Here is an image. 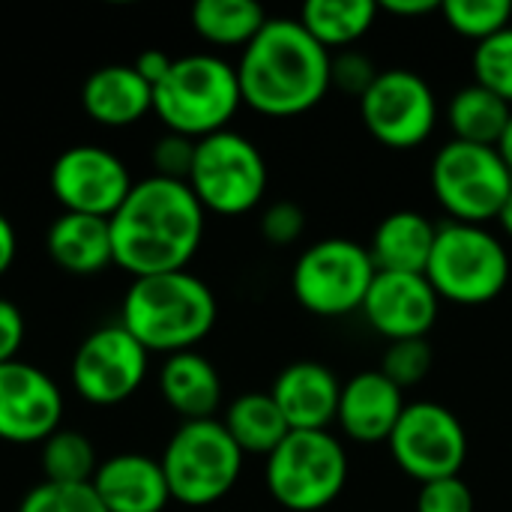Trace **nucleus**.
Here are the masks:
<instances>
[{"label": "nucleus", "mask_w": 512, "mask_h": 512, "mask_svg": "<svg viewBox=\"0 0 512 512\" xmlns=\"http://www.w3.org/2000/svg\"><path fill=\"white\" fill-rule=\"evenodd\" d=\"M189 18L192 30L219 48H246L267 24V12L255 0H198Z\"/></svg>", "instance_id": "obj_27"}, {"label": "nucleus", "mask_w": 512, "mask_h": 512, "mask_svg": "<svg viewBox=\"0 0 512 512\" xmlns=\"http://www.w3.org/2000/svg\"><path fill=\"white\" fill-rule=\"evenodd\" d=\"M222 426L243 450V456H270L291 435V426L270 393H246L234 399Z\"/></svg>", "instance_id": "obj_25"}, {"label": "nucleus", "mask_w": 512, "mask_h": 512, "mask_svg": "<svg viewBox=\"0 0 512 512\" xmlns=\"http://www.w3.org/2000/svg\"><path fill=\"white\" fill-rule=\"evenodd\" d=\"M63 420V393L51 375L24 360L0 366V441L42 444Z\"/></svg>", "instance_id": "obj_15"}, {"label": "nucleus", "mask_w": 512, "mask_h": 512, "mask_svg": "<svg viewBox=\"0 0 512 512\" xmlns=\"http://www.w3.org/2000/svg\"><path fill=\"white\" fill-rule=\"evenodd\" d=\"M330 57L297 18H267L237 63L243 105L267 117L312 111L333 90Z\"/></svg>", "instance_id": "obj_2"}, {"label": "nucleus", "mask_w": 512, "mask_h": 512, "mask_svg": "<svg viewBox=\"0 0 512 512\" xmlns=\"http://www.w3.org/2000/svg\"><path fill=\"white\" fill-rule=\"evenodd\" d=\"M243 459V450L234 444L222 420H195L171 435L159 465L171 501L183 507H210L237 486Z\"/></svg>", "instance_id": "obj_6"}, {"label": "nucleus", "mask_w": 512, "mask_h": 512, "mask_svg": "<svg viewBox=\"0 0 512 512\" xmlns=\"http://www.w3.org/2000/svg\"><path fill=\"white\" fill-rule=\"evenodd\" d=\"M306 216L303 207L294 201H276L261 213V237L270 246H291L303 237Z\"/></svg>", "instance_id": "obj_36"}, {"label": "nucleus", "mask_w": 512, "mask_h": 512, "mask_svg": "<svg viewBox=\"0 0 512 512\" xmlns=\"http://www.w3.org/2000/svg\"><path fill=\"white\" fill-rule=\"evenodd\" d=\"M195 144L192 138L186 135H162L156 144H153V153H150V162H153V174L156 177H165V180H180L186 183L189 180V171H192V159H195Z\"/></svg>", "instance_id": "obj_34"}, {"label": "nucleus", "mask_w": 512, "mask_h": 512, "mask_svg": "<svg viewBox=\"0 0 512 512\" xmlns=\"http://www.w3.org/2000/svg\"><path fill=\"white\" fill-rule=\"evenodd\" d=\"M360 117L378 144L414 150L435 132L438 99L423 75L411 69H381L360 96Z\"/></svg>", "instance_id": "obj_12"}, {"label": "nucleus", "mask_w": 512, "mask_h": 512, "mask_svg": "<svg viewBox=\"0 0 512 512\" xmlns=\"http://www.w3.org/2000/svg\"><path fill=\"white\" fill-rule=\"evenodd\" d=\"M240 105L237 66L219 54L174 57L165 78L153 87V114L168 132L192 141L228 129Z\"/></svg>", "instance_id": "obj_4"}, {"label": "nucleus", "mask_w": 512, "mask_h": 512, "mask_svg": "<svg viewBox=\"0 0 512 512\" xmlns=\"http://www.w3.org/2000/svg\"><path fill=\"white\" fill-rule=\"evenodd\" d=\"M204 207L180 180L144 177L111 222L114 264L132 279L186 270L204 240Z\"/></svg>", "instance_id": "obj_1"}, {"label": "nucleus", "mask_w": 512, "mask_h": 512, "mask_svg": "<svg viewBox=\"0 0 512 512\" xmlns=\"http://www.w3.org/2000/svg\"><path fill=\"white\" fill-rule=\"evenodd\" d=\"M510 255L486 225L444 222L438 225L426 279L441 300L459 306H483L504 294L510 282Z\"/></svg>", "instance_id": "obj_5"}, {"label": "nucleus", "mask_w": 512, "mask_h": 512, "mask_svg": "<svg viewBox=\"0 0 512 512\" xmlns=\"http://www.w3.org/2000/svg\"><path fill=\"white\" fill-rule=\"evenodd\" d=\"M24 345V315L12 300L0 297V366L18 360Z\"/></svg>", "instance_id": "obj_37"}, {"label": "nucleus", "mask_w": 512, "mask_h": 512, "mask_svg": "<svg viewBox=\"0 0 512 512\" xmlns=\"http://www.w3.org/2000/svg\"><path fill=\"white\" fill-rule=\"evenodd\" d=\"M267 162L261 150L240 132L222 129L195 144L186 186L204 213L243 216L255 210L267 192Z\"/></svg>", "instance_id": "obj_8"}, {"label": "nucleus", "mask_w": 512, "mask_h": 512, "mask_svg": "<svg viewBox=\"0 0 512 512\" xmlns=\"http://www.w3.org/2000/svg\"><path fill=\"white\" fill-rule=\"evenodd\" d=\"M219 306L204 279L189 270L132 279L120 306V327L147 354L195 351L216 324Z\"/></svg>", "instance_id": "obj_3"}, {"label": "nucleus", "mask_w": 512, "mask_h": 512, "mask_svg": "<svg viewBox=\"0 0 512 512\" xmlns=\"http://www.w3.org/2000/svg\"><path fill=\"white\" fill-rule=\"evenodd\" d=\"M378 72L381 69L372 63V57H366L363 51H354V48L330 57V87H339V90L357 96V102L372 87Z\"/></svg>", "instance_id": "obj_33"}, {"label": "nucleus", "mask_w": 512, "mask_h": 512, "mask_svg": "<svg viewBox=\"0 0 512 512\" xmlns=\"http://www.w3.org/2000/svg\"><path fill=\"white\" fill-rule=\"evenodd\" d=\"M375 276L378 270L369 246L345 237H327L297 258L291 288L306 312L318 318H342L363 309Z\"/></svg>", "instance_id": "obj_10"}, {"label": "nucleus", "mask_w": 512, "mask_h": 512, "mask_svg": "<svg viewBox=\"0 0 512 512\" xmlns=\"http://www.w3.org/2000/svg\"><path fill=\"white\" fill-rule=\"evenodd\" d=\"M48 183L63 213L99 219H111L135 186L126 162L96 144H75L63 150L51 165Z\"/></svg>", "instance_id": "obj_14"}, {"label": "nucleus", "mask_w": 512, "mask_h": 512, "mask_svg": "<svg viewBox=\"0 0 512 512\" xmlns=\"http://www.w3.org/2000/svg\"><path fill=\"white\" fill-rule=\"evenodd\" d=\"M51 261L72 276H93L114 264L111 222L84 213H63L45 234Z\"/></svg>", "instance_id": "obj_22"}, {"label": "nucleus", "mask_w": 512, "mask_h": 512, "mask_svg": "<svg viewBox=\"0 0 512 512\" xmlns=\"http://www.w3.org/2000/svg\"><path fill=\"white\" fill-rule=\"evenodd\" d=\"M270 396L291 432H327L339 414L342 384L327 366L315 360H297L279 372Z\"/></svg>", "instance_id": "obj_18"}, {"label": "nucleus", "mask_w": 512, "mask_h": 512, "mask_svg": "<svg viewBox=\"0 0 512 512\" xmlns=\"http://www.w3.org/2000/svg\"><path fill=\"white\" fill-rule=\"evenodd\" d=\"M474 81L512 108V24L474 48Z\"/></svg>", "instance_id": "obj_30"}, {"label": "nucleus", "mask_w": 512, "mask_h": 512, "mask_svg": "<svg viewBox=\"0 0 512 512\" xmlns=\"http://www.w3.org/2000/svg\"><path fill=\"white\" fill-rule=\"evenodd\" d=\"M438 225L417 210L384 216L369 240V255L378 273H423L435 249Z\"/></svg>", "instance_id": "obj_23"}, {"label": "nucleus", "mask_w": 512, "mask_h": 512, "mask_svg": "<svg viewBox=\"0 0 512 512\" xmlns=\"http://www.w3.org/2000/svg\"><path fill=\"white\" fill-rule=\"evenodd\" d=\"M432 369V345L426 339H402L390 342L381 360V372L405 393L408 387L420 384Z\"/></svg>", "instance_id": "obj_32"}, {"label": "nucleus", "mask_w": 512, "mask_h": 512, "mask_svg": "<svg viewBox=\"0 0 512 512\" xmlns=\"http://www.w3.org/2000/svg\"><path fill=\"white\" fill-rule=\"evenodd\" d=\"M150 354L117 324L93 330L72 357V387L90 405H120L147 378Z\"/></svg>", "instance_id": "obj_13"}, {"label": "nucleus", "mask_w": 512, "mask_h": 512, "mask_svg": "<svg viewBox=\"0 0 512 512\" xmlns=\"http://www.w3.org/2000/svg\"><path fill=\"white\" fill-rule=\"evenodd\" d=\"M498 153H501V159L507 162V168L512 171V117L507 132H504V138H501V144H498Z\"/></svg>", "instance_id": "obj_41"}, {"label": "nucleus", "mask_w": 512, "mask_h": 512, "mask_svg": "<svg viewBox=\"0 0 512 512\" xmlns=\"http://www.w3.org/2000/svg\"><path fill=\"white\" fill-rule=\"evenodd\" d=\"M39 468L45 474V483L60 486H90L99 468L96 447L84 432L75 429H57L48 441L39 444Z\"/></svg>", "instance_id": "obj_28"}, {"label": "nucleus", "mask_w": 512, "mask_h": 512, "mask_svg": "<svg viewBox=\"0 0 512 512\" xmlns=\"http://www.w3.org/2000/svg\"><path fill=\"white\" fill-rule=\"evenodd\" d=\"M378 9L396 18H420V15L441 12V0H384L378 3Z\"/></svg>", "instance_id": "obj_39"}, {"label": "nucleus", "mask_w": 512, "mask_h": 512, "mask_svg": "<svg viewBox=\"0 0 512 512\" xmlns=\"http://www.w3.org/2000/svg\"><path fill=\"white\" fill-rule=\"evenodd\" d=\"M90 486L108 512H162L171 504L159 459L141 453H120L99 462Z\"/></svg>", "instance_id": "obj_19"}, {"label": "nucleus", "mask_w": 512, "mask_h": 512, "mask_svg": "<svg viewBox=\"0 0 512 512\" xmlns=\"http://www.w3.org/2000/svg\"><path fill=\"white\" fill-rule=\"evenodd\" d=\"M405 408V393L381 369L360 372L342 384L336 423L357 444H384L399 426Z\"/></svg>", "instance_id": "obj_17"}, {"label": "nucleus", "mask_w": 512, "mask_h": 512, "mask_svg": "<svg viewBox=\"0 0 512 512\" xmlns=\"http://www.w3.org/2000/svg\"><path fill=\"white\" fill-rule=\"evenodd\" d=\"M432 192L447 210L450 222L486 225L498 219L512 192V171L498 147H480L465 141H447L432 159Z\"/></svg>", "instance_id": "obj_9"}, {"label": "nucleus", "mask_w": 512, "mask_h": 512, "mask_svg": "<svg viewBox=\"0 0 512 512\" xmlns=\"http://www.w3.org/2000/svg\"><path fill=\"white\" fill-rule=\"evenodd\" d=\"M360 312L387 342L426 339L438 321L441 297L423 273H378Z\"/></svg>", "instance_id": "obj_16"}, {"label": "nucleus", "mask_w": 512, "mask_h": 512, "mask_svg": "<svg viewBox=\"0 0 512 512\" xmlns=\"http://www.w3.org/2000/svg\"><path fill=\"white\" fill-rule=\"evenodd\" d=\"M18 512H108L102 507L93 486H60V483H39L33 486Z\"/></svg>", "instance_id": "obj_31"}, {"label": "nucleus", "mask_w": 512, "mask_h": 512, "mask_svg": "<svg viewBox=\"0 0 512 512\" xmlns=\"http://www.w3.org/2000/svg\"><path fill=\"white\" fill-rule=\"evenodd\" d=\"M387 444L402 474L420 486L459 477L468 459V432L441 402H411Z\"/></svg>", "instance_id": "obj_11"}, {"label": "nucleus", "mask_w": 512, "mask_h": 512, "mask_svg": "<svg viewBox=\"0 0 512 512\" xmlns=\"http://www.w3.org/2000/svg\"><path fill=\"white\" fill-rule=\"evenodd\" d=\"M498 222H501L504 234L512 240V192L507 195V201H504V207H501V213H498Z\"/></svg>", "instance_id": "obj_42"}, {"label": "nucleus", "mask_w": 512, "mask_h": 512, "mask_svg": "<svg viewBox=\"0 0 512 512\" xmlns=\"http://www.w3.org/2000/svg\"><path fill=\"white\" fill-rule=\"evenodd\" d=\"M417 512H474V492L462 477L423 483L417 495Z\"/></svg>", "instance_id": "obj_35"}, {"label": "nucleus", "mask_w": 512, "mask_h": 512, "mask_svg": "<svg viewBox=\"0 0 512 512\" xmlns=\"http://www.w3.org/2000/svg\"><path fill=\"white\" fill-rule=\"evenodd\" d=\"M159 393L183 423L216 420L222 405V378L204 354L183 351L165 357L159 369Z\"/></svg>", "instance_id": "obj_21"}, {"label": "nucleus", "mask_w": 512, "mask_h": 512, "mask_svg": "<svg viewBox=\"0 0 512 512\" xmlns=\"http://www.w3.org/2000/svg\"><path fill=\"white\" fill-rule=\"evenodd\" d=\"M378 12L381 9L375 0H309L297 21L333 54L357 45L375 27Z\"/></svg>", "instance_id": "obj_24"}, {"label": "nucleus", "mask_w": 512, "mask_h": 512, "mask_svg": "<svg viewBox=\"0 0 512 512\" xmlns=\"http://www.w3.org/2000/svg\"><path fill=\"white\" fill-rule=\"evenodd\" d=\"M510 117V105L492 90L480 87L477 81L462 87L447 105L453 138L465 144H480V147H498L510 126Z\"/></svg>", "instance_id": "obj_26"}, {"label": "nucleus", "mask_w": 512, "mask_h": 512, "mask_svg": "<svg viewBox=\"0 0 512 512\" xmlns=\"http://www.w3.org/2000/svg\"><path fill=\"white\" fill-rule=\"evenodd\" d=\"M441 15L453 33L474 39L480 45L510 27L512 3L510 0H447L441 3Z\"/></svg>", "instance_id": "obj_29"}, {"label": "nucleus", "mask_w": 512, "mask_h": 512, "mask_svg": "<svg viewBox=\"0 0 512 512\" xmlns=\"http://www.w3.org/2000/svg\"><path fill=\"white\" fill-rule=\"evenodd\" d=\"M15 255H18V237H15V228H12V222L0 213V276L15 264Z\"/></svg>", "instance_id": "obj_40"}, {"label": "nucleus", "mask_w": 512, "mask_h": 512, "mask_svg": "<svg viewBox=\"0 0 512 512\" xmlns=\"http://www.w3.org/2000/svg\"><path fill=\"white\" fill-rule=\"evenodd\" d=\"M81 108L99 126L126 129L153 111V87L132 63H108L87 75L81 87Z\"/></svg>", "instance_id": "obj_20"}, {"label": "nucleus", "mask_w": 512, "mask_h": 512, "mask_svg": "<svg viewBox=\"0 0 512 512\" xmlns=\"http://www.w3.org/2000/svg\"><path fill=\"white\" fill-rule=\"evenodd\" d=\"M264 480L273 501L288 512L324 510L345 492V447L330 432H291L267 456Z\"/></svg>", "instance_id": "obj_7"}, {"label": "nucleus", "mask_w": 512, "mask_h": 512, "mask_svg": "<svg viewBox=\"0 0 512 512\" xmlns=\"http://www.w3.org/2000/svg\"><path fill=\"white\" fill-rule=\"evenodd\" d=\"M171 63H174V57H168L165 51H159V48H147V51H141L138 57H135V69H138V75L150 84V87H156L162 78H165V72L171 69Z\"/></svg>", "instance_id": "obj_38"}]
</instances>
